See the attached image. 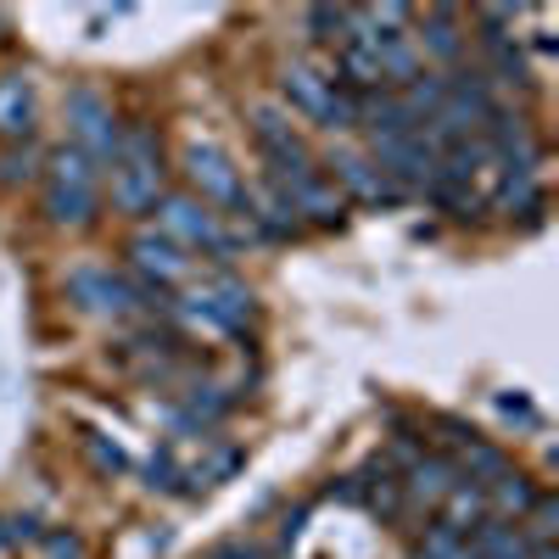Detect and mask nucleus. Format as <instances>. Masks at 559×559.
<instances>
[{
	"mask_svg": "<svg viewBox=\"0 0 559 559\" xmlns=\"http://www.w3.org/2000/svg\"><path fill=\"white\" fill-rule=\"evenodd\" d=\"M191 308L207 324H218V331H241V324L252 319V292L241 286V280H229V274H207V280H197Z\"/></svg>",
	"mask_w": 559,
	"mask_h": 559,
	"instance_id": "obj_10",
	"label": "nucleus"
},
{
	"mask_svg": "<svg viewBox=\"0 0 559 559\" xmlns=\"http://www.w3.org/2000/svg\"><path fill=\"white\" fill-rule=\"evenodd\" d=\"M68 123H73V146L84 152V157H96V163H107L112 152H118V118H112V107L96 96V90H73L68 96Z\"/></svg>",
	"mask_w": 559,
	"mask_h": 559,
	"instance_id": "obj_8",
	"label": "nucleus"
},
{
	"mask_svg": "<svg viewBox=\"0 0 559 559\" xmlns=\"http://www.w3.org/2000/svg\"><path fill=\"white\" fill-rule=\"evenodd\" d=\"M252 129H258V146H263V157H269V168H274V185H292V179L313 174V152L302 146V134L292 129L286 112L258 107V112H252Z\"/></svg>",
	"mask_w": 559,
	"mask_h": 559,
	"instance_id": "obj_6",
	"label": "nucleus"
},
{
	"mask_svg": "<svg viewBox=\"0 0 559 559\" xmlns=\"http://www.w3.org/2000/svg\"><path fill=\"white\" fill-rule=\"evenodd\" d=\"M331 185H336V191L347 185V191L364 197V202H397V185H392L376 163H369L364 152H336V157H331Z\"/></svg>",
	"mask_w": 559,
	"mask_h": 559,
	"instance_id": "obj_11",
	"label": "nucleus"
},
{
	"mask_svg": "<svg viewBox=\"0 0 559 559\" xmlns=\"http://www.w3.org/2000/svg\"><path fill=\"white\" fill-rule=\"evenodd\" d=\"M481 492H487V509H503V515H509V509H515V515H526V509L537 503V492L526 487V476H509V471L492 476Z\"/></svg>",
	"mask_w": 559,
	"mask_h": 559,
	"instance_id": "obj_16",
	"label": "nucleus"
},
{
	"mask_svg": "<svg viewBox=\"0 0 559 559\" xmlns=\"http://www.w3.org/2000/svg\"><path fill=\"white\" fill-rule=\"evenodd\" d=\"M526 537L521 526H503V521H476V532H464V559H526Z\"/></svg>",
	"mask_w": 559,
	"mask_h": 559,
	"instance_id": "obj_13",
	"label": "nucleus"
},
{
	"mask_svg": "<svg viewBox=\"0 0 559 559\" xmlns=\"http://www.w3.org/2000/svg\"><path fill=\"white\" fill-rule=\"evenodd\" d=\"M28 129H34V90L23 73H7L0 79V134L28 140Z\"/></svg>",
	"mask_w": 559,
	"mask_h": 559,
	"instance_id": "obj_14",
	"label": "nucleus"
},
{
	"mask_svg": "<svg viewBox=\"0 0 559 559\" xmlns=\"http://www.w3.org/2000/svg\"><path fill=\"white\" fill-rule=\"evenodd\" d=\"M453 487H459V471H453L448 459H419L414 471H408V492H414V498H431V503H442Z\"/></svg>",
	"mask_w": 559,
	"mask_h": 559,
	"instance_id": "obj_15",
	"label": "nucleus"
},
{
	"mask_svg": "<svg viewBox=\"0 0 559 559\" xmlns=\"http://www.w3.org/2000/svg\"><path fill=\"white\" fill-rule=\"evenodd\" d=\"M280 191H286V197H292V207H297V213H308L313 224H336V218L347 213V197H342V191H336V185L324 179L319 168H313V174H302V179H292V185H280Z\"/></svg>",
	"mask_w": 559,
	"mask_h": 559,
	"instance_id": "obj_12",
	"label": "nucleus"
},
{
	"mask_svg": "<svg viewBox=\"0 0 559 559\" xmlns=\"http://www.w3.org/2000/svg\"><path fill=\"white\" fill-rule=\"evenodd\" d=\"M419 45H426L431 57H459V17L442 7L426 17V28H419Z\"/></svg>",
	"mask_w": 559,
	"mask_h": 559,
	"instance_id": "obj_17",
	"label": "nucleus"
},
{
	"mask_svg": "<svg viewBox=\"0 0 559 559\" xmlns=\"http://www.w3.org/2000/svg\"><path fill=\"white\" fill-rule=\"evenodd\" d=\"M51 559H84V543L79 537H51Z\"/></svg>",
	"mask_w": 559,
	"mask_h": 559,
	"instance_id": "obj_21",
	"label": "nucleus"
},
{
	"mask_svg": "<svg viewBox=\"0 0 559 559\" xmlns=\"http://www.w3.org/2000/svg\"><path fill=\"white\" fill-rule=\"evenodd\" d=\"M419 554H426V559H464V532L448 526V521H431V526H426V543H419Z\"/></svg>",
	"mask_w": 559,
	"mask_h": 559,
	"instance_id": "obj_18",
	"label": "nucleus"
},
{
	"mask_svg": "<svg viewBox=\"0 0 559 559\" xmlns=\"http://www.w3.org/2000/svg\"><path fill=\"white\" fill-rule=\"evenodd\" d=\"M280 90H286V102H292L302 118H313V123H324V129H353V118H358V96L336 79L331 62H324V68L292 62L286 73H280Z\"/></svg>",
	"mask_w": 559,
	"mask_h": 559,
	"instance_id": "obj_3",
	"label": "nucleus"
},
{
	"mask_svg": "<svg viewBox=\"0 0 559 559\" xmlns=\"http://www.w3.org/2000/svg\"><path fill=\"white\" fill-rule=\"evenodd\" d=\"M107 163H112V202L123 213H152L163 202V146L152 129L129 123Z\"/></svg>",
	"mask_w": 559,
	"mask_h": 559,
	"instance_id": "obj_1",
	"label": "nucleus"
},
{
	"mask_svg": "<svg viewBox=\"0 0 559 559\" xmlns=\"http://www.w3.org/2000/svg\"><path fill=\"white\" fill-rule=\"evenodd\" d=\"M28 174H34V152H23V157L12 152L7 163H0V179H7V185H17V179H28Z\"/></svg>",
	"mask_w": 559,
	"mask_h": 559,
	"instance_id": "obj_20",
	"label": "nucleus"
},
{
	"mask_svg": "<svg viewBox=\"0 0 559 559\" xmlns=\"http://www.w3.org/2000/svg\"><path fill=\"white\" fill-rule=\"evenodd\" d=\"M308 34L319 45H342L347 39V7H313L308 12Z\"/></svg>",
	"mask_w": 559,
	"mask_h": 559,
	"instance_id": "obj_19",
	"label": "nucleus"
},
{
	"mask_svg": "<svg viewBox=\"0 0 559 559\" xmlns=\"http://www.w3.org/2000/svg\"><path fill=\"white\" fill-rule=\"evenodd\" d=\"M129 258L134 269L146 274V286L163 292V286H179V280H191V258H185L179 241H168L163 229H140V236L129 241Z\"/></svg>",
	"mask_w": 559,
	"mask_h": 559,
	"instance_id": "obj_9",
	"label": "nucleus"
},
{
	"mask_svg": "<svg viewBox=\"0 0 559 559\" xmlns=\"http://www.w3.org/2000/svg\"><path fill=\"white\" fill-rule=\"evenodd\" d=\"M163 224V236L168 241H179V247H202V252H236V236L218 224V213L207 207V202H197V197H163V213H157Z\"/></svg>",
	"mask_w": 559,
	"mask_h": 559,
	"instance_id": "obj_4",
	"label": "nucleus"
},
{
	"mask_svg": "<svg viewBox=\"0 0 559 559\" xmlns=\"http://www.w3.org/2000/svg\"><path fill=\"white\" fill-rule=\"evenodd\" d=\"M68 292L84 302V308H96V313H134L140 302H152V297H163V292H152V286H134V280H123V274H112V269H73L68 274Z\"/></svg>",
	"mask_w": 559,
	"mask_h": 559,
	"instance_id": "obj_7",
	"label": "nucleus"
},
{
	"mask_svg": "<svg viewBox=\"0 0 559 559\" xmlns=\"http://www.w3.org/2000/svg\"><path fill=\"white\" fill-rule=\"evenodd\" d=\"M185 174H191V185L202 191V202H218V207H229V213H241L247 218V185H241V174H236V163H229L213 140H191L185 146Z\"/></svg>",
	"mask_w": 559,
	"mask_h": 559,
	"instance_id": "obj_5",
	"label": "nucleus"
},
{
	"mask_svg": "<svg viewBox=\"0 0 559 559\" xmlns=\"http://www.w3.org/2000/svg\"><path fill=\"white\" fill-rule=\"evenodd\" d=\"M102 202V163L84 157L79 146H62L51 157V174H45V213L57 224H90Z\"/></svg>",
	"mask_w": 559,
	"mask_h": 559,
	"instance_id": "obj_2",
	"label": "nucleus"
}]
</instances>
